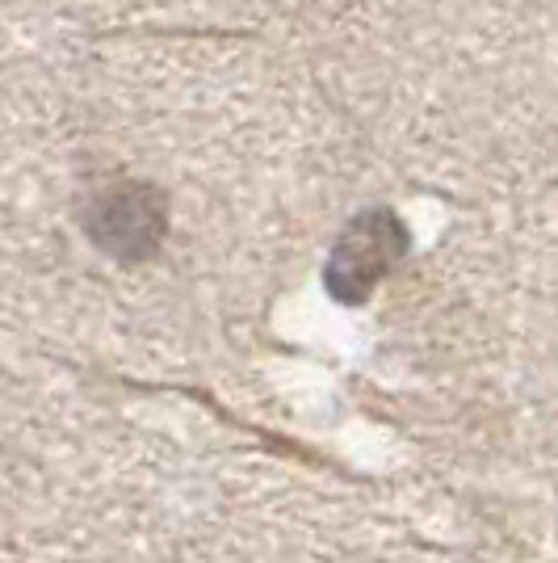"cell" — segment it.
<instances>
[{"label":"cell","mask_w":558,"mask_h":563,"mask_svg":"<svg viewBox=\"0 0 558 563\" xmlns=\"http://www.w3.org/2000/svg\"><path fill=\"white\" fill-rule=\"evenodd\" d=\"M403 228L395 223V214L387 211H370L353 223L336 257H332V269H327V282L332 290L345 299V303H361L378 282L387 278V269L395 265V257L403 253Z\"/></svg>","instance_id":"obj_1"},{"label":"cell","mask_w":558,"mask_h":563,"mask_svg":"<svg viewBox=\"0 0 558 563\" xmlns=\"http://www.w3.org/2000/svg\"><path fill=\"white\" fill-rule=\"evenodd\" d=\"M93 232L105 249H114L122 257H140L147 253L164 232V207L140 186L114 189L97 202Z\"/></svg>","instance_id":"obj_2"}]
</instances>
